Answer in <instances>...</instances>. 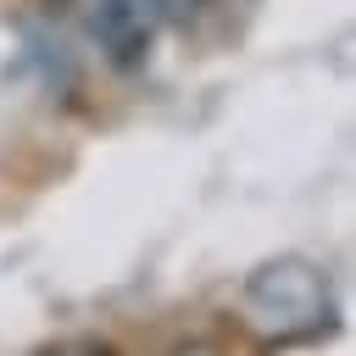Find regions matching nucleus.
Segmentation results:
<instances>
[{"label": "nucleus", "mask_w": 356, "mask_h": 356, "mask_svg": "<svg viewBox=\"0 0 356 356\" xmlns=\"http://www.w3.org/2000/svg\"><path fill=\"white\" fill-rule=\"evenodd\" d=\"M61 6H72V0H61Z\"/></svg>", "instance_id": "nucleus-3"}, {"label": "nucleus", "mask_w": 356, "mask_h": 356, "mask_svg": "<svg viewBox=\"0 0 356 356\" xmlns=\"http://www.w3.org/2000/svg\"><path fill=\"white\" fill-rule=\"evenodd\" d=\"M83 11V28L89 39L106 50L111 67H139L150 56V39H156V17L145 0H72Z\"/></svg>", "instance_id": "nucleus-2"}, {"label": "nucleus", "mask_w": 356, "mask_h": 356, "mask_svg": "<svg viewBox=\"0 0 356 356\" xmlns=\"http://www.w3.org/2000/svg\"><path fill=\"white\" fill-rule=\"evenodd\" d=\"M239 312L245 323L273 339V345H289V339H312L334 323V295H328V273L306 256H267L250 278H245V295H239Z\"/></svg>", "instance_id": "nucleus-1"}]
</instances>
